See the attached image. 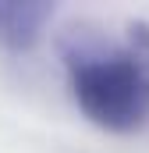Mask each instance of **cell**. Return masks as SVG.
I'll return each mask as SVG.
<instances>
[{
    "label": "cell",
    "instance_id": "2",
    "mask_svg": "<svg viewBox=\"0 0 149 153\" xmlns=\"http://www.w3.org/2000/svg\"><path fill=\"white\" fill-rule=\"evenodd\" d=\"M53 18V4L43 0H0V50L29 53Z\"/></svg>",
    "mask_w": 149,
    "mask_h": 153
},
{
    "label": "cell",
    "instance_id": "1",
    "mask_svg": "<svg viewBox=\"0 0 149 153\" xmlns=\"http://www.w3.org/2000/svg\"><path fill=\"white\" fill-rule=\"evenodd\" d=\"M57 50L68 93L89 125L131 135L149 121V22H124L121 36H107L96 22H71Z\"/></svg>",
    "mask_w": 149,
    "mask_h": 153
}]
</instances>
